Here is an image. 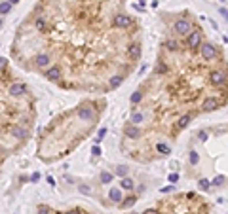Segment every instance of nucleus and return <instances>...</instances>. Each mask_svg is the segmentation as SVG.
<instances>
[{"instance_id": "7", "label": "nucleus", "mask_w": 228, "mask_h": 214, "mask_svg": "<svg viewBox=\"0 0 228 214\" xmlns=\"http://www.w3.org/2000/svg\"><path fill=\"white\" fill-rule=\"evenodd\" d=\"M135 201H137V197L135 195H131V197H126V201H124L122 205V209H128V207H131V205H135Z\"/></svg>"}, {"instance_id": "1", "label": "nucleus", "mask_w": 228, "mask_h": 214, "mask_svg": "<svg viewBox=\"0 0 228 214\" xmlns=\"http://www.w3.org/2000/svg\"><path fill=\"white\" fill-rule=\"evenodd\" d=\"M101 110L97 100H86L70 112L57 116L42 135L38 155L44 161H57L72 152L91 133Z\"/></svg>"}, {"instance_id": "15", "label": "nucleus", "mask_w": 228, "mask_h": 214, "mask_svg": "<svg viewBox=\"0 0 228 214\" xmlns=\"http://www.w3.org/2000/svg\"><path fill=\"white\" fill-rule=\"evenodd\" d=\"M169 180H171V182H177L179 176H177V174H171V176H169Z\"/></svg>"}, {"instance_id": "4", "label": "nucleus", "mask_w": 228, "mask_h": 214, "mask_svg": "<svg viewBox=\"0 0 228 214\" xmlns=\"http://www.w3.org/2000/svg\"><path fill=\"white\" fill-rule=\"evenodd\" d=\"M186 36H188V38H186V47H188L190 51H196L198 47L203 44V34H201V28H200V27H198L194 32L186 34Z\"/></svg>"}, {"instance_id": "17", "label": "nucleus", "mask_w": 228, "mask_h": 214, "mask_svg": "<svg viewBox=\"0 0 228 214\" xmlns=\"http://www.w3.org/2000/svg\"><path fill=\"white\" fill-rule=\"evenodd\" d=\"M0 27H2V17H0Z\"/></svg>"}, {"instance_id": "13", "label": "nucleus", "mask_w": 228, "mask_h": 214, "mask_svg": "<svg viewBox=\"0 0 228 214\" xmlns=\"http://www.w3.org/2000/svg\"><path fill=\"white\" fill-rule=\"evenodd\" d=\"M200 186H201V188H205V190H207V188H209V182H207V180H201V182H200Z\"/></svg>"}, {"instance_id": "10", "label": "nucleus", "mask_w": 228, "mask_h": 214, "mask_svg": "<svg viewBox=\"0 0 228 214\" xmlns=\"http://www.w3.org/2000/svg\"><path fill=\"white\" fill-rule=\"evenodd\" d=\"M50 212H51V210L48 209L46 205H40V207H38V214H50Z\"/></svg>"}, {"instance_id": "9", "label": "nucleus", "mask_w": 228, "mask_h": 214, "mask_svg": "<svg viewBox=\"0 0 228 214\" xmlns=\"http://www.w3.org/2000/svg\"><path fill=\"white\" fill-rule=\"evenodd\" d=\"M110 197H112V199L116 201V203H118V201H120V197H122V193H120V190H112V191H110Z\"/></svg>"}, {"instance_id": "16", "label": "nucleus", "mask_w": 228, "mask_h": 214, "mask_svg": "<svg viewBox=\"0 0 228 214\" xmlns=\"http://www.w3.org/2000/svg\"><path fill=\"white\" fill-rule=\"evenodd\" d=\"M8 2H12V4H15V2H17V0H8Z\"/></svg>"}, {"instance_id": "14", "label": "nucleus", "mask_w": 228, "mask_h": 214, "mask_svg": "<svg viewBox=\"0 0 228 214\" xmlns=\"http://www.w3.org/2000/svg\"><path fill=\"white\" fill-rule=\"evenodd\" d=\"M105 133H106V131H105V129H101V131H99V138H97V142H99V140H101V138L105 137Z\"/></svg>"}, {"instance_id": "5", "label": "nucleus", "mask_w": 228, "mask_h": 214, "mask_svg": "<svg viewBox=\"0 0 228 214\" xmlns=\"http://www.w3.org/2000/svg\"><path fill=\"white\" fill-rule=\"evenodd\" d=\"M190 30H192V21H188V19H179V21H175V25H173L175 34L186 36V34H190Z\"/></svg>"}, {"instance_id": "2", "label": "nucleus", "mask_w": 228, "mask_h": 214, "mask_svg": "<svg viewBox=\"0 0 228 214\" xmlns=\"http://www.w3.org/2000/svg\"><path fill=\"white\" fill-rule=\"evenodd\" d=\"M226 104V99H220L217 95H207L201 100V110L203 112H213V110H219Z\"/></svg>"}, {"instance_id": "6", "label": "nucleus", "mask_w": 228, "mask_h": 214, "mask_svg": "<svg viewBox=\"0 0 228 214\" xmlns=\"http://www.w3.org/2000/svg\"><path fill=\"white\" fill-rule=\"evenodd\" d=\"M42 74H44V78L48 80V82L59 83L61 80H63V72H61V68H59V66H55V64H53V66H50L48 70H44Z\"/></svg>"}, {"instance_id": "12", "label": "nucleus", "mask_w": 228, "mask_h": 214, "mask_svg": "<svg viewBox=\"0 0 228 214\" xmlns=\"http://www.w3.org/2000/svg\"><path fill=\"white\" fill-rule=\"evenodd\" d=\"M116 173H118V174H122V176H124V174L128 173V167H118V171H116Z\"/></svg>"}, {"instance_id": "11", "label": "nucleus", "mask_w": 228, "mask_h": 214, "mask_svg": "<svg viewBox=\"0 0 228 214\" xmlns=\"http://www.w3.org/2000/svg\"><path fill=\"white\" fill-rule=\"evenodd\" d=\"M101 180H103V182H110V180H112V176H110V174H106V173H103V174H101Z\"/></svg>"}, {"instance_id": "8", "label": "nucleus", "mask_w": 228, "mask_h": 214, "mask_svg": "<svg viewBox=\"0 0 228 214\" xmlns=\"http://www.w3.org/2000/svg\"><path fill=\"white\" fill-rule=\"evenodd\" d=\"M122 188H126V190H133V180H131V178H124V180H122Z\"/></svg>"}, {"instance_id": "3", "label": "nucleus", "mask_w": 228, "mask_h": 214, "mask_svg": "<svg viewBox=\"0 0 228 214\" xmlns=\"http://www.w3.org/2000/svg\"><path fill=\"white\" fill-rule=\"evenodd\" d=\"M198 49H200L201 59H203V61H207V63H209V61L219 59V57H220L219 47H217V46H213V44H207V42H205V44H201V46L198 47Z\"/></svg>"}]
</instances>
